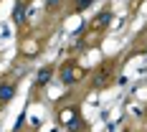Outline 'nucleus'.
<instances>
[{"label":"nucleus","mask_w":147,"mask_h":132,"mask_svg":"<svg viewBox=\"0 0 147 132\" xmlns=\"http://www.w3.org/2000/svg\"><path fill=\"white\" fill-rule=\"evenodd\" d=\"M51 69H48V66H46V69H41V71H38V84H48V79H51Z\"/></svg>","instance_id":"20e7f679"},{"label":"nucleus","mask_w":147,"mask_h":132,"mask_svg":"<svg viewBox=\"0 0 147 132\" xmlns=\"http://www.w3.org/2000/svg\"><path fill=\"white\" fill-rule=\"evenodd\" d=\"M104 23H109V13H102L96 18V26H104Z\"/></svg>","instance_id":"39448f33"},{"label":"nucleus","mask_w":147,"mask_h":132,"mask_svg":"<svg viewBox=\"0 0 147 132\" xmlns=\"http://www.w3.org/2000/svg\"><path fill=\"white\" fill-rule=\"evenodd\" d=\"M15 97V87L13 84H0V102H10Z\"/></svg>","instance_id":"f03ea898"},{"label":"nucleus","mask_w":147,"mask_h":132,"mask_svg":"<svg viewBox=\"0 0 147 132\" xmlns=\"http://www.w3.org/2000/svg\"><path fill=\"white\" fill-rule=\"evenodd\" d=\"M61 79H63V84H76L79 81V71L74 66H63L61 69Z\"/></svg>","instance_id":"f257e3e1"},{"label":"nucleus","mask_w":147,"mask_h":132,"mask_svg":"<svg viewBox=\"0 0 147 132\" xmlns=\"http://www.w3.org/2000/svg\"><path fill=\"white\" fill-rule=\"evenodd\" d=\"M23 18H26V0L15 5V23H23Z\"/></svg>","instance_id":"7ed1b4c3"},{"label":"nucleus","mask_w":147,"mask_h":132,"mask_svg":"<svg viewBox=\"0 0 147 132\" xmlns=\"http://www.w3.org/2000/svg\"><path fill=\"white\" fill-rule=\"evenodd\" d=\"M59 3H61V0H46V5H48V8H56Z\"/></svg>","instance_id":"423d86ee"}]
</instances>
